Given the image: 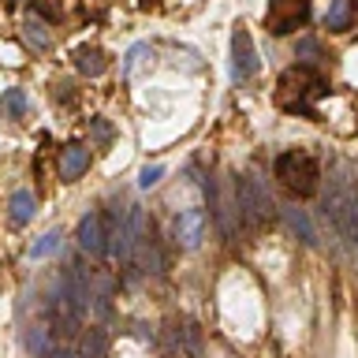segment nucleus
<instances>
[{"label":"nucleus","mask_w":358,"mask_h":358,"mask_svg":"<svg viewBox=\"0 0 358 358\" xmlns=\"http://www.w3.org/2000/svg\"><path fill=\"white\" fill-rule=\"evenodd\" d=\"M329 94H332L329 78H324L317 67H310V64H295V67H287V71L276 78V105L284 112H291V116L317 120L313 101H321Z\"/></svg>","instance_id":"1"},{"label":"nucleus","mask_w":358,"mask_h":358,"mask_svg":"<svg viewBox=\"0 0 358 358\" xmlns=\"http://www.w3.org/2000/svg\"><path fill=\"white\" fill-rule=\"evenodd\" d=\"M273 172H276L280 183H284L291 194H299V198H313V194H317V187H321V164L313 161L306 150L280 153L276 164H273Z\"/></svg>","instance_id":"2"},{"label":"nucleus","mask_w":358,"mask_h":358,"mask_svg":"<svg viewBox=\"0 0 358 358\" xmlns=\"http://www.w3.org/2000/svg\"><path fill=\"white\" fill-rule=\"evenodd\" d=\"M324 213H329L332 228L343 235L347 243L358 246V190L351 187L347 176H336L324 194Z\"/></svg>","instance_id":"3"},{"label":"nucleus","mask_w":358,"mask_h":358,"mask_svg":"<svg viewBox=\"0 0 358 358\" xmlns=\"http://www.w3.org/2000/svg\"><path fill=\"white\" fill-rule=\"evenodd\" d=\"M235 206H239V220H246L250 228L257 224H265L273 217V198H268V190L262 187V179H250V176H235Z\"/></svg>","instance_id":"4"},{"label":"nucleus","mask_w":358,"mask_h":358,"mask_svg":"<svg viewBox=\"0 0 358 358\" xmlns=\"http://www.w3.org/2000/svg\"><path fill=\"white\" fill-rule=\"evenodd\" d=\"M306 19H310V0H268V8H265V27L276 38L306 27Z\"/></svg>","instance_id":"5"},{"label":"nucleus","mask_w":358,"mask_h":358,"mask_svg":"<svg viewBox=\"0 0 358 358\" xmlns=\"http://www.w3.org/2000/svg\"><path fill=\"white\" fill-rule=\"evenodd\" d=\"M257 75V49L246 27L231 30V83H246Z\"/></svg>","instance_id":"6"},{"label":"nucleus","mask_w":358,"mask_h":358,"mask_svg":"<svg viewBox=\"0 0 358 358\" xmlns=\"http://www.w3.org/2000/svg\"><path fill=\"white\" fill-rule=\"evenodd\" d=\"M206 231H209L206 209H183V213H176V220H172L176 246H183V250H198L201 239H206Z\"/></svg>","instance_id":"7"},{"label":"nucleus","mask_w":358,"mask_h":358,"mask_svg":"<svg viewBox=\"0 0 358 358\" xmlns=\"http://www.w3.org/2000/svg\"><path fill=\"white\" fill-rule=\"evenodd\" d=\"M78 246L86 254H105L108 250V231H105V213H86L78 220V231H75Z\"/></svg>","instance_id":"8"},{"label":"nucleus","mask_w":358,"mask_h":358,"mask_svg":"<svg viewBox=\"0 0 358 358\" xmlns=\"http://www.w3.org/2000/svg\"><path fill=\"white\" fill-rule=\"evenodd\" d=\"M90 145L83 142H67L64 150H60V179L64 183H75V179H83L86 176V168H90Z\"/></svg>","instance_id":"9"},{"label":"nucleus","mask_w":358,"mask_h":358,"mask_svg":"<svg viewBox=\"0 0 358 358\" xmlns=\"http://www.w3.org/2000/svg\"><path fill=\"white\" fill-rule=\"evenodd\" d=\"M355 19H358V0H332L329 11H324V30L343 34V30H351Z\"/></svg>","instance_id":"10"},{"label":"nucleus","mask_w":358,"mask_h":358,"mask_svg":"<svg viewBox=\"0 0 358 358\" xmlns=\"http://www.w3.org/2000/svg\"><path fill=\"white\" fill-rule=\"evenodd\" d=\"M71 60H75V67L83 75H90V78H97V75H105V67H108V56L97 49V45H78V49L71 52Z\"/></svg>","instance_id":"11"},{"label":"nucleus","mask_w":358,"mask_h":358,"mask_svg":"<svg viewBox=\"0 0 358 358\" xmlns=\"http://www.w3.org/2000/svg\"><path fill=\"white\" fill-rule=\"evenodd\" d=\"M30 112V97H27V90H19V86H11L0 94V116L4 120H22Z\"/></svg>","instance_id":"12"},{"label":"nucleus","mask_w":358,"mask_h":358,"mask_svg":"<svg viewBox=\"0 0 358 358\" xmlns=\"http://www.w3.org/2000/svg\"><path fill=\"white\" fill-rule=\"evenodd\" d=\"M8 209H11V220L15 224H30L38 217V198H34L30 190H15V194L8 198Z\"/></svg>","instance_id":"13"},{"label":"nucleus","mask_w":358,"mask_h":358,"mask_svg":"<svg viewBox=\"0 0 358 358\" xmlns=\"http://www.w3.org/2000/svg\"><path fill=\"white\" fill-rule=\"evenodd\" d=\"M22 38H27L30 49H38V52L49 49V27H45V22L34 15V11H30L27 19H22Z\"/></svg>","instance_id":"14"},{"label":"nucleus","mask_w":358,"mask_h":358,"mask_svg":"<svg viewBox=\"0 0 358 358\" xmlns=\"http://www.w3.org/2000/svg\"><path fill=\"white\" fill-rule=\"evenodd\" d=\"M284 217H287V224L295 228L299 235H302V243H317V235H313V228H310V220H306V213H302L299 206H284Z\"/></svg>","instance_id":"15"},{"label":"nucleus","mask_w":358,"mask_h":358,"mask_svg":"<svg viewBox=\"0 0 358 358\" xmlns=\"http://www.w3.org/2000/svg\"><path fill=\"white\" fill-rule=\"evenodd\" d=\"M145 56H150V45H145V41H138V45H131V49H127V56H123V75H134V71H138V64H145Z\"/></svg>","instance_id":"16"},{"label":"nucleus","mask_w":358,"mask_h":358,"mask_svg":"<svg viewBox=\"0 0 358 358\" xmlns=\"http://www.w3.org/2000/svg\"><path fill=\"white\" fill-rule=\"evenodd\" d=\"M60 239H64L60 231H45L41 239L30 246V257H49V254H56V250H60Z\"/></svg>","instance_id":"17"},{"label":"nucleus","mask_w":358,"mask_h":358,"mask_svg":"<svg viewBox=\"0 0 358 358\" xmlns=\"http://www.w3.org/2000/svg\"><path fill=\"white\" fill-rule=\"evenodd\" d=\"M161 176H164V164H145L142 172H138V187H142V190H150V187L161 183Z\"/></svg>","instance_id":"18"},{"label":"nucleus","mask_w":358,"mask_h":358,"mask_svg":"<svg viewBox=\"0 0 358 358\" xmlns=\"http://www.w3.org/2000/svg\"><path fill=\"white\" fill-rule=\"evenodd\" d=\"M27 343L34 347V355H45V351H49V329H34L27 336Z\"/></svg>","instance_id":"19"},{"label":"nucleus","mask_w":358,"mask_h":358,"mask_svg":"<svg viewBox=\"0 0 358 358\" xmlns=\"http://www.w3.org/2000/svg\"><path fill=\"white\" fill-rule=\"evenodd\" d=\"M94 134H97L101 142H108L112 138V127H108V123H101V120H94Z\"/></svg>","instance_id":"20"},{"label":"nucleus","mask_w":358,"mask_h":358,"mask_svg":"<svg viewBox=\"0 0 358 358\" xmlns=\"http://www.w3.org/2000/svg\"><path fill=\"white\" fill-rule=\"evenodd\" d=\"M317 52H321L317 41H302V45H299V56H317Z\"/></svg>","instance_id":"21"},{"label":"nucleus","mask_w":358,"mask_h":358,"mask_svg":"<svg viewBox=\"0 0 358 358\" xmlns=\"http://www.w3.org/2000/svg\"><path fill=\"white\" fill-rule=\"evenodd\" d=\"M138 4H145V8H150V4H157V0H138Z\"/></svg>","instance_id":"22"}]
</instances>
